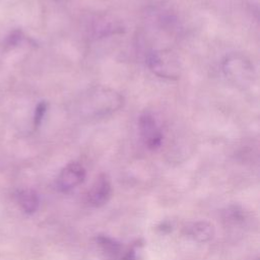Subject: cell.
Returning a JSON list of instances; mask_svg holds the SVG:
<instances>
[{
    "label": "cell",
    "instance_id": "7",
    "mask_svg": "<svg viewBox=\"0 0 260 260\" xmlns=\"http://www.w3.org/2000/svg\"><path fill=\"white\" fill-rule=\"evenodd\" d=\"M15 200L19 208L26 214L35 213L40 206L39 194L30 188L19 189L16 191Z\"/></svg>",
    "mask_w": 260,
    "mask_h": 260
},
{
    "label": "cell",
    "instance_id": "2",
    "mask_svg": "<svg viewBox=\"0 0 260 260\" xmlns=\"http://www.w3.org/2000/svg\"><path fill=\"white\" fill-rule=\"evenodd\" d=\"M222 71L232 83L241 87L251 85L255 77L252 62L238 53L226 55L222 61Z\"/></svg>",
    "mask_w": 260,
    "mask_h": 260
},
{
    "label": "cell",
    "instance_id": "4",
    "mask_svg": "<svg viewBox=\"0 0 260 260\" xmlns=\"http://www.w3.org/2000/svg\"><path fill=\"white\" fill-rule=\"evenodd\" d=\"M138 128L142 141L148 149L153 150L160 146L164 135L152 114L142 113L138 119Z\"/></svg>",
    "mask_w": 260,
    "mask_h": 260
},
{
    "label": "cell",
    "instance_id": "5",
    "mask_svg": "<svg viewBox=\"0 0 260 260\" xmlns=\"http://www.w3.org/2000/svg\"><path fill=\"white\" fill-rule=\"evenodd\" d=\"M86 176L85 169L77 161L67 164L57 177V187L62 192H69L80 185Z\"/></svg>",
    "mask_w": 260,
    "mask_h": 260
},
{
    "label": "cell",
    "instance_id": "9",
    "mask_svg": "<svg viewBox=\"0 0 260 260\" xmlns=\"http://www.w3.org/2000/svg\"><path fill=\"white\" fill-rule=\"evenodd\" d=\"M96 243L100 246L101 250L111 258H116L121 254L122 247L120 243L110 237L99 236L96 237Z\"/></svg>",
    "mask_w": 260,
    "mask_h": 260
},
{
    "label": "cell",
    "instance_id": "8",
    "mask_svg": "<svg viewBox=\"0 0 260 260\" xmlns=\"http://www.w3.org/2000/svg\"><path fill=\"white\" fill-rule=\"evenodd\" d=\"M187 235L199 243H204L213 238L214 228L205 220L195 221L187 228Z\"/></svg>",
    "mask_w": 260,
    "mask_h": 260
},
{
    "label": "cell",
    "instance_id": "3",
    "mask_svg": "<svg viewBox=\"0 0 260 260\" xmlns=\"http://www.w3.org/2000/svg\"><path fill=\"white\" fill-rule=\"evenodd\" d=\"M146 63L149 69L160 77L176 79L180 75L179 60L170 50L149 52L146 57Z\"/></svg>",
    "mask_w": 260,
    "mask_h": 260
},
{
    "label": "cell",
    "instance_id": "1",
    "mask_svg": "<svg viewBox=\"0 0 260 260\" xmlns=\"http://www.w3.org/2000/svg\"><path fill=\"white\" fill-rule=\"evenodd\" d=\"M121 93L103 85H96L82 92L75 103L77 113L89 119L103 118L118 111L123 106Z\"/></svg>",
    "mask_w": 260,
    "mask_h": 260
},
{
    "label": "cell",
    "instance_id": "6",
    "mask_svg": "<svg viewBox=\"0 0 260 260\" xmlns=\"http://www.w3.org/2000/svg\"><path fill=\"white\" fill-rule=\"evenodd\" d=\"M112 185L107 175H100L87 193V202L94 207L105 205L111 198Z\"/></svg>",
    "mask_w": 260,
    "mask_h": 260
},
{
    "label": "cell",
    "instance_id": "11",
    "mask_svg": "<svg viewBox=\"0 0 260 260\" xmlns=\"http://www.w3.org/2000/svg\"><path fill=\"white\" fill-rule=\"evenodd\" d=\"M23 40H24L23 34H22L20 30H14V31H12V32L8 36L6 43H7V46L15 47V46L21 44Z\"/></svg>",
    "mask_w": 260,
    "mask_h": 260
},
{
    "label": "cell",
    "instance_id": "10",
    "mask_svg": "<svg viewBox=\"0 0 260 260\" xmlns=\"http://www.w3.org/2000/svg\"><path fill=\"white\" fill-rule=\"evenodd\" d=\"M47 108L48 105L45 102H41L37 107H36V111H35V116H34V123L35 126H39L47 112Z\"/></svg>",
    "mask_w": 260,
    "mask_h": 260
}]
</instances>
